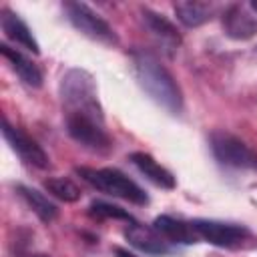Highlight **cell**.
<instances>
[{"label":"cell","instance_id":"obj_20","mask_svg":"<svg viewBox=\"0 0 257 257\" xmlns=\"http://www.w3.org/2000/svg\"><path fill=\"white\" fill-rule=\"evenodd\" d=\"M251 8H253V10L257 12V0H255V2H251Z\"/></svg>","mask_w":257,"mask_h":257},{"label":"cell","instance_id":"obj_4","mask_svg":"<svg viewBox=\"0 0 257 257\" xmlns=\"http://www.w3.org/2000/svg\"><path fill=\"white\" fill-rule=\"evenodd\" d=\"M62 8H64L66 18L70 20V24L80 34H84L86 38H90L94 42H100V44H106V46L118 44V36L110 28V24L106 20H102L86 4H82V2H64Z\"/></svg>","mask_w":257,"mask_h":257},{"label":"cell","instance_id":"obj_19","mask_svg":"<svg viewBox=\"0 0 257 257\" xmlns=\"http://www.w3.org/2000/svg\"><path fill=\"white\" fill-rule=\"evenodd\" d=\"M116 257H135V255L128 253L126 249H116Z\"/></svg>","mask_w":257,"mask_h":257},{"label":"cell","instance_id":"obj_18","mask_svg":"<svg viewBox=\"0 0 257 257\" xmlns=\"http://www.w3.org/2000/svg\"><path fill=\"white\" fill-rule=\"evenodd\" d=\"M88 213L96 219H124L128 223H133V217L124 209H120L116 205H110V203H104V201H92Z\"/></svg>","mask_w":257,"mask_h":257},{"label":"cell","instance_id":"obj_14","mask_svg":"<svg viewBox=\"0 0 257 257\" xmlns=\"http://www.w3.org/2000/svg\"><path fill=\"white\" fill-rule=\"evenodd\" d=\"M0 52H2V56L10 62V66L14 68V72H16L28 86L38 88V86L42 84V72H40V68H38L28 56H24L18 48H12V46H8V44H0Z\"/></svg>","mask_w":257,"mask_h":257},{"label":"cell","instance_id":"obj_12","mask_svg":"<svg viewBox=\"0 0 257 257\" xmlns=\"http://www.w3.org/2000/svg\"><path fill=\"white\" fill-rule=\"evenodd\" d=\"M153 227L169 241V243H177V245H191L197 243L199 235L193 229V223H187L183 219L171 217V215H161L155 219Z\"/></svg>","mask_w":257,"mask_h":257},{"label":"cell","instance_id":"obj_9","mask_svg":"<svg viewBox=\"0 0 257 257\" xmlns=\"http://www.w3.org/2000/svg\"><path fill=\"white\" fill-rule=\"evenodd\" d=\"M223 28L227 36L235 40H247L257 32V16H253L247 6L233 4L223 14Z\"/></svg>","mask_w":257,"mask_h":257},{"label":"cell","instance_id":"obj_7","mask_svg":"<svg viewBox=\"0 0 257 257\" xmlns=\"http://www.w3.org/2000/svg\"><path fill=\"white\" fill-rule=\"evenodd\" d=\"M2 135L8 141V145L12 147V151L28 165L36 167V169H48L50 167V159L44 153V149L26 133H22L20 128L12 126L8 120L2 122Z\"/></svg>","mask_w":257,"mask_h":257},{"label":"cell","instance_id":"obj_17","mask_svg":"<svg viewBox=\"0 0 257 257\" xmlns=\"http://www.w3.org/2000/svg\"><path fill=\"white\" fill-rule=\"evenodd\" d=\"M44 189H46L52 197H56V199H60V201H64V203H74V201L80 199V189H78L70 179H64V177L46 179V181H44Z\"/></svg>","mask_w":257,"mask_h":257},{"label":"cell","instance_id":"obj_10","mask_svg":"<svg viewBox=\"0 0 257 257\" xmlns=\"http://www.w3.org/2000/svg\"><path fill=\"white\" fill-rule=\"evenodd\" d=\"M143 20H145L147 28L151 30V34L155 36V40L159 42V46L169 56H173V52L181 44V34L177 32V28L163 14H157V12L149 10V8H143Z\"/></svg>","mask_w":257,"mask_h":257},{"label":"cell","instance_id":"obj_3","mask_svg":"<svg viewBox=\"0 0 257 257\" xmlns=\"http://www.w3.org/2000/svg\"><path fill=\"white\" fill-rule=\"evenodd\" d=\"M76 173L88 185H92L94 189H98V191H102L106 195L124 199V201L135 203V205H147L149 203L147 193L133 179H128L124 173H120L118 169H110V167H104V169L78 167Z\"/></svg>","mask_w":257,"mask_h":257},{"label":"cell","instance_id":"obj_13","mask_svg":"<svg viewBox=\"0 0 257 257\" xmlns=\"http://www.w3.org/2000/svg\"><path fill=\"white\" fill-rule=\"evenodd\" d=\"M131 163L145 175V179H149L153 185L161 187V189H173L175 187V177L171 175V171H167L163 165H159L149 153L137 151L131 157Z\"/></svg>","mask_w":257,"mask_h":257},{"label":"cell","instance_id":"obj_15","mask_svg":"<svg viewBox=\"0 0 257 257\" xmlns=\"http://www.w3.org/2000/svg\"><path fill=\"white\" fill-rule=\"evenodd\" d=\"M16 191H18V195L22 197V201L30 207V211L36 213V217H38L40 221L50 223V221L56 219V215H58L56 205H54L52 201H48V197H44L40 191L30 189V187H24V185H18Z\"/></svg>","mask_w":257,"mask_h":257},{"label":"cell","instance_id":"obj_11","mask_svg":"<svg viewBox=\"0 0 257 257\" xmlns=\"http://www.w3.org/2000/svg\"><path fill=\"white\" fill-rule=\"evenodd\" d=\"M0 26H2V30H4L8 40H12L14 44H18V46L38 54V42L34 40L30 28L26 26V22L18 14H14L8 8H2V12H0Z\"/></svg>","mask_w":257,"mask_h":257},{"label":"cell","instance_id":"obj_1","mask_svg":"<svg viewBox=\"0 0 257 257\" xmlns=\"http://www.w3.org/2000/svg\"><path fill=\"white\" fill-rule=\"evenodd\" d=\"M60 98L68 135L88 151L108 153L112 143L104 128L94 78L82 68H70L60 80Z\"/></svg>","mask_w":257,"mask_h":257},{"label":"cell","instance_id":"obj_16","mask_svg":"<svg viewBox=\"0 0 257 257\" xmlns=\"http://www.w3.org/2000/svg\"><path fill=\"white\" fill-rule=\"evenodd\" d=\"M213 4L209 2H197V0H189V2H177L175 4V12H177V18L189 26V28H197L201 24H205L207 20H211L213 16Z\"/></svg>","mask_w":257,"mask_h":257},{"label":"cell","instance_id":"obj_5","mask_svg":"<svg viewBox=\"0 0 257 257\" xmlns=\"http://www.w3.org/2000/svg\"><path fill=\"white\" fill-rule=\"evenodd\" d=\"M211 151L215 159L233 169H251L257 171V155L235 135L217 131L211 135Z\"/></svg>","mask_w":257,"mask_h":257},{"label":"cell","instance_id":"obj_8","mask_svg":"<svg viewBox=\"0 0 257 257\" xmlns=\"http://www.w3.org/2000/svg\"><path fill=\"white\" fill-rule=\"evenodd\" d=\"M124 237L128 239V243L133 247H137L139 251L151 253V255H165L171 251V243L155 229V227H147L141 223H131L124 231Z\"/></svg>","mask_w":257,"mask_h":257},{"label":"cell","instance_id":"obj_6","mask_svg":"<svg viewBox=\"0 0 257 257\" xmlns=\"http://www.w3.org/2000/svg\"><path fill=\"white\" fill-rule=\"evenodd\" d=\"M191 223L199 239L211 245H217V247L237 249V247H243L245 241L249 239V231L237 223H225V221H215V219H195Z\"/></svg>","mask_w":257,"mask_h":257},{"label":"cell","instance_id":"obj_2","mask_svg":"<svg viewBox=\"0 0 257 257\" xmlns=\"http://www.w3.org/2000/svg\"><path fill=\"white\" fill-rule=\"evenodd\" d=\"M131 68L139 86L153 98L159 106L177 114L183 108V92L173 78V74L163 66V62L147 50L131 52Z\"/></svg>","mask_w":257,"mask_h":257}]
</instances>
